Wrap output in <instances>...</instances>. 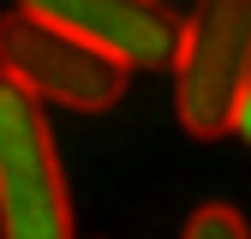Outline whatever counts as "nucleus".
Segmentation results:
<instances>
[{"label": "nucleus", "instance_id": "39448f33", "mask_svg": "<svg viewBox=\"0 0 251 239\" xmlns=\"http://www.w3.org/2000/svg\"><path fill=\"white\" fill-rule=\"evenodd\" d=\"M179 239H251V221L233 203H198L192 215H185Z\"/></svg>", "mask_w": 251, "mask_h": 239}, {"label": "nucleus", "instance_id": "7ed1b4c3", "mask_svg": "<svg viewBox=\"0 0 251 239\" xmlns=\"http://www.w3.org/2000/svg\"><path fill=\"white\" fill-rule=\"evenodd\" d=\"M0 78H12L30 102L72 114H108L132 84V72H120L108 54L78 42L72 30L48 24L36 6L0 12Z\"/></svg>", "mask_w": 251, "mask_h": 239}, {"label": "nucleus", "instance_id": "423d86ee", "mask_svg": "<svg viewBox=\"0 0 251 239\" xmlns=\"http://www.w3.org/2000/svg\"><path fill=\"white\" fill-rule=\"evenodd\" d=\"M239 138L251 143V96H245V114H239Z\"/></svg>", "mask_w": 251, "mask_h": 239}, {"label": "nucleus", "instance_id": "f257e3e1", "mask_svg": "<svg viewBox=\"0 0 251 239\" xmlns=\"http://www.w3.org/2000/svg\"><path fill=\"white\" fill-rule=\"evenodd\" d=\"M251 96V0H203L185 18L174 60V114L192 138L239 132Z\"/></svg>", "mask_w": 251, "mask_h": 239}, {"label": "nucleus", "instance_id": "f03ea898", "mask_svg": "<svg viewBox=\"0 0 251 239\" xmlns=\"http://www.w3.org/2000/svg\"><path fill=\"white\" fill-rule=\"evenodd\" d=\"M0 239H78L48 108L0 78Z\"/></svg>", "mask_w": 251, "mask_h": 239}, {"label": "nucleus", "instance_id": "20e7f679", "mask_svg": "<svg viewBox=\"0 0 251 239\" xmlns=\"http://www.w3.org/2000/svg\"><path fill=\"white\" fill-rule=\"evenodd\" d=\"M30 6L108 54L120 72H174L185 42V18L155 0H30Z\"/></svg>", "mask_w": 251, "mask_h": 239}]
</instances>
